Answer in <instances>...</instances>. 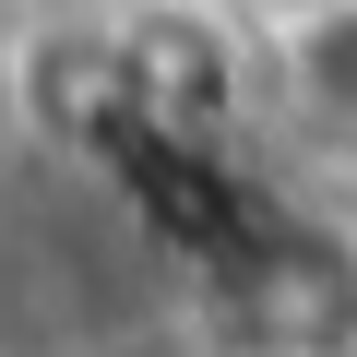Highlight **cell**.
Masks as SVG:
<instances>
[{
  "label": "cell",
  "instance_id": "1",
  "mask_svg": "<svg viewBox=\"0 0 357 357\" xmlns=\"http://www.w3.org/2000/svg\"><path fill=\"white\" fill-rule=\"evenodd\" d=\"M274 72L298 84V107L357 119V0H345V13H321V24H298V36L274 48Z\"/></svg>",
  "mask_w": 357,
  "mask_h": 357
},
{
  "label": "cell",
  "instance_id": "2",
  "mask_svg": "<svg viewBox=\"0 0 357 357\" xmlns=\"http://www.w3.org/2000/svg\"><path fill=\"white\" fill-rule=\"evenodd\" d=\"M227 13H238V24L262 36V48H286L298 24H321V13H345V0H227Z\"/></svg>",
  "mask_w": 357,
  "mask_h": 357
}]
</instances>
